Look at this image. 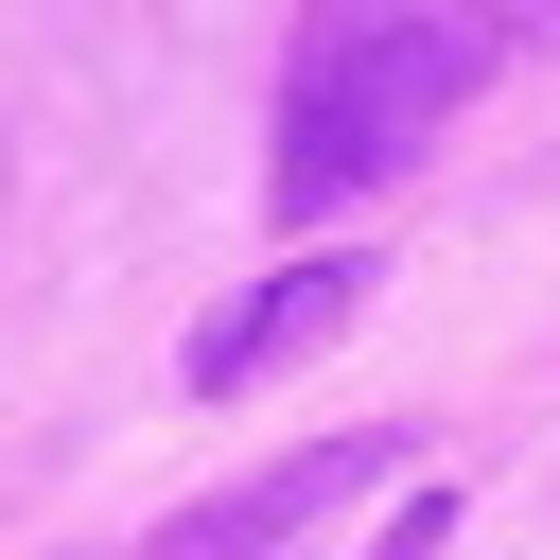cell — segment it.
<instances>
[{"mask_svg":"<svg viewBox=\"0 0 560 560\" xmlns=\"http://www.w3.org/2000/svg\"><path fill=\"white\" fill-rule=\"evenodd\" d=\"M490 70H508V35H490L472 0H315L298 52H280L262 192H280V210H350V192H385Z\"/></svg>","mask_w":560,"mask_h":560,"instance_id":"6da1fadb","label":"cell"},{"mask_svg":"<svg viewBox=\"0 0 560 560\" xmlns=\"http://www.w3.org/2000/svg\"><path fill=\"white\" fill-rule=\"evenodd\" d=\"M350 490H385V438H298V455H262V472H228L210 508H175L140 560H280L315 508H350Z\"/></svg>","mask_w":560,"mask_h":560,"instance_id":"7a4b0ae2","label":"cell"},{"mask_svg":"<svg viewBox=\"0 0 560 560\" xmlns=\"http://www.w3.org/2000/svg\"><path fill=\"white\" fill-rule=\"evenodd\" d=\"M368 280H385V245H315V262H280L262 298H228V315L192 332V385H210V402H245L262 368H298V350H332V332L368 315Z\"/></svg>","mask_w":560,"mask_h":560,"instance_id":"3957f363","label":"cell"},{"mask_svg":"<svg viewBox=\"0 0 560 560\" xmlns=\"http://www.w3.org/2000/svg\"><path fill=\"white\" fill-rule=\"evenodd\" d=\"M438 542H455V490H420V508H402V525H385L368 560H438Z\"/></svg>","mask_w":560,"mask_h":560,"instance_id":"277c9868","label":"cell"},{"mask_svg":"<svg viewBox=\"0 0 560 560\" xmlns=\"http://www.w3.org/2000/svg\"><path fill=\"white\" fill-rule=\"evenodd\" d=\"M0 192H18V175H0Z\"/></svg>","mask_w":560,"mask_h":560,"instance_id":"5b68a950","label":"cell"}]
</instances>
